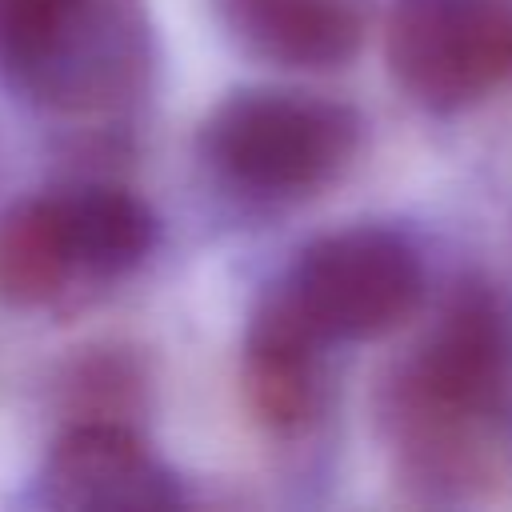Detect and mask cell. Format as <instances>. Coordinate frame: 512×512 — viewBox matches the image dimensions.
<instances>
[{
    "label": "cell",
    "mask_w": 512,
    "mask_h": 512,
    "mask_svg": "<svg viewBox=\"0 0 512 512\" xmlns=\"http://www.w3.org/2000/svg\"><path fill=\"white\" fill-rule=\"evenodd\" d=\"M88 288L100 284L88 268L68 188L32 192L0 208V300L8 308H56Z\"/></svg>",
    "instance_id": "ba28073f"
},
{
    "label": "cell",
    "mask_w": 512,
    "mask_h": 512,
    "mask_svg": "<svg viewBox=\"0 0 512 512\" xmlns=\"http://www.w3.org/2000/svg\"><path fill=\"white\" fill-rule=\"evenodd\" d=\"M144 0H0V76L56 116H108L148 88Z\"/></svg>",
    "instance_id": "7a4b0ae2"
},
{
    "label": "cell",
    "mask_w": 512,
    "mask_h": 512,
    "mask_svg": "<svg viewBox=\"0 0 512 512\" xmlns=\"http://www.w3.org/2000/svg\"><path fill=\"white\" fill-rule=\"evenodd\" d=\"M36 492L60 512H156L184 500L172 468L120 420H76L48 448Z\"/></svg>",
    "instance_id": "8992f818"
},
{
    "label": "cell",
    "mask_w": 512,
    "mask_h": 512,
    "mask_svg": "<svg viewBox=\"0 0 512 512\" xmlns=\"http://www.w3.org/2000/svg\"><path fill=\"white\" fill-rule=\"evenodd\" d=\"M240 52L300 72L356 60L372 24V0H216Z\"/></svg>",
    "instance_id": "9c48e42d"
},
{
    "label": "cell",
    "mask_w": 512,
    "mask_h": 512,
    "mask_svg": "<svg viewBox=\"0 0 512 512\" xmlns=\"http://www.w3.org/2000/svg\"><path fill=\"white\" fill-rule=\"evenodd\" d=\"M328 348L272 288L264 292L244 332V392L268 432L300 436L324 416L332 396Z\"/></svg>",
    "instance_id": "52a82bcc"
},
{
    "label": "cell",
    "mask_w": 512,
    "mask_h": 512,
    "mask_svg": "<svg viewBox=\"0 0 512 512\" xmlns=\"http://www.w3.org/2000/svg\"><path fill=\"white\" fill-rule=\"evenodd\" d=\"M272 292L328 344H352L408 324L424 304L428 276L404 232L352 224L308 240Z\"/></svg>",
    "instance_id": "277c9868"
},
{
    "label": "cell",
    "mask_w": 512,
    "mask_h": 512,
    "mask_svg": "<svg viewBox=\"0 0 512 512\" xmlns=\"http://www.w3.org/2000/svg\"><path fill=\"white\" fill-rule=\"evenodd\" d=\"M356 108L296 92L240 88L200 124V160L216 180L260 200H300L328 188L360 152Z\"/></svg>",
    "instance_id": "3957f363"
},
{
    "label": "cell",
    "mask_w": 512,
    "mask_h": 512,
    "mask_svg": "<svg viewBox=\"0 0 512 512\" xmlns=\"http://www.w3.org/2000/svg\"><path fill=\"white\" fill-rule=\"evenodd\" d=\"M508 412L512 300L488 280H464L384 384L380 416L404 480L428 500L468 496Z\"/></svg>",
    "instance_id": "6da1fadb"
},
{
    "label": "cell",
    "mask_w": 512,
    "mask_h": 512,
    "mask_svg": "<svg viewBox=\"0 0 512 512\" xmlns=\"http://www.w3.org/2000/svg\"><path fill=\"white\" fill-rule=\"evenodd\" d=\"M388 68L428 112H464L512 76V0H392Z\"/></svg>",
    "instance_id": "5b68a950"
}]
</instances>
